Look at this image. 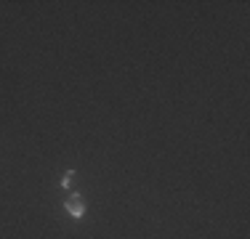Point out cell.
<instances>
[{"label": "cell", "mask_w": 250, "mask_h": 239, "mask_svg": "<svg viewBox=\"0 0 250 239\" xmlns=\"http://www.w3.org/2000/svg\"><path fill=\"white\" fill-rule=\"evenodd\" d=\"M67 213L75 215V218H80V215L85 213V199H83L80 194H69V199H67Z\"/></svg>", "instance_id": "6da1fadb"}, {"label": "cell", "mask_w": 250, "mask_h": 239, "mask_svg": "<svg viewBox=\"0 0 250 239\" xmlns=\"http://www.w3.org/2000/svg\"><path fill=\"white\" fill-rule=\"evenodd\" d=\"M72 176H75L72 170H67V173H64V176H62V186H69V181H72Z\"/></svg>", "instance_id": "7a4b0ae2"}]
</instances>
